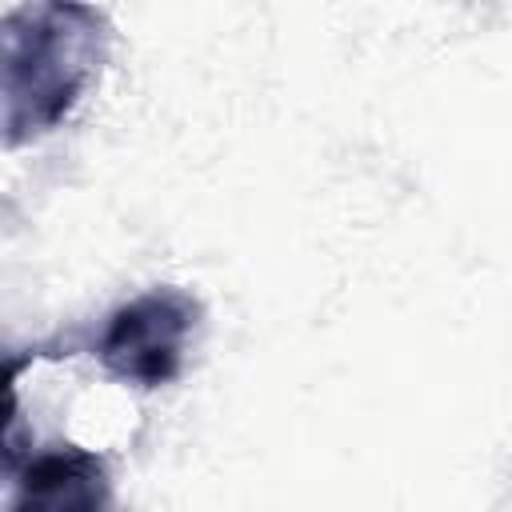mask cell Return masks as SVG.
Returning a JSON list of instances; mask_svg holds the SVG:
<instances>
[{
    "instance_id": "cell-3",
    "label": "cell",
    "mask_w": 512,
    "mask_h": 512,
    "mask_svg": "<svg viewBox=\"0 0 512 512\" xmlns=\"http://www.w3.org/2000/svg\"><path fill=\"white\" fill-rule=\"evenodd\" d=\"M12 472L4 512H108L112 476L108 464L76 444H56L28 456Z\"/></svg>"
},
{
    "instance_id": "cell-2",
    "label": "cell",
    "mask_w": 512,
    "mask_h": 512,
    "mask_svg": "<svg viewBox=\"0 0 512 512\" xmlns=\"http://www.w3.org/2000/svg\"><path fill=\"white\" fill-rule=\"evenodd\" d=\"M200 328V300L184 288H148L108 312L96 360L120 384L160 388L184 372L188 340Z\"/></svg>"
},
{
    "instance_id": "cell-1",
    "label": "cell",
    "mask_w": 512,
    "mask_h": 512,
    "mask_svg": "<svg viewBox=\"0 0 512 512\" xmlns=\"http://www.w3.org/2000/svg\"><path fill=\"white\" fill-rule=\"evenodd\" d=\"M4 144L52 132L96 84L108 56V20L88 4H20L4 12Z\"/></svg>"
}]
</instances>
